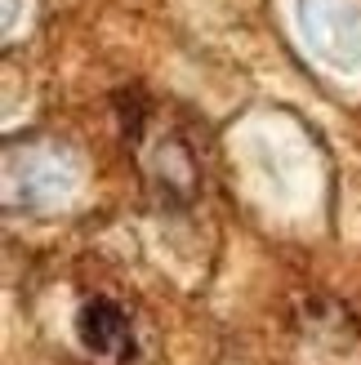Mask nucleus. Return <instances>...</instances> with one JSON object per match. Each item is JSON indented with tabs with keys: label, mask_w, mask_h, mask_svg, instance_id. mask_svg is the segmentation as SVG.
Wrapping results in <instances>:
<instances>
[{
	"label": "nucleus",
	"mask_w": 361,
	"mask_h": 365,
	"mask_svg": "<svg viewBox=\"0 0 361 365\" xmlns=\"http://www.w3.org/2000/svg\"><path fill=\"white\" fill-rule=\"evenodd\" d=\"M76 339L85 343V352L94 356H130L134 352V330L130 317L121 312L112 299H89L76 317Z\"/></svg>",
	"instance_id": "f257e3e1"
}]
</instances>
